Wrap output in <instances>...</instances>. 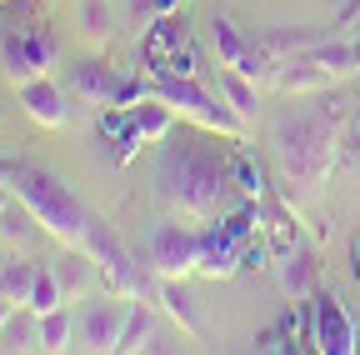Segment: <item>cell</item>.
I'll use <instances>...</instances> for the list:
<instances>
[{"label":"cell","instance_id":"1","mask_svg":"<svg viewBox=\"0 0 360 355\" xmlns=\"http://www.w3.org/2000/svg\"><path fill=\"white\" fill-rule=\"evenodd\" d=\"M155 195L175 220H195L210 226L215 215H225L236 186H231V160L215 146L195 141V136H170L160 141L155 155Z\"/></svg>","mask_w":360,"mask_h":355},{"label":"cell","instance_id":"2","mask_svg":"<svg viewBox=\"0 0 360 355\" xmlns=\"http://www.w3.org/2000/svg\"><path fill=\"white\" fill-rule=\"evenodd\" d=\"M345 101H321V105H300L290 115L276 120L270 130V146H276V160L285 170V181L300 186L305 195H315L330 170L340 165V125H345Z\"/></svg>","mask_w":360,"mask_h":355},{"label":"cell","instance_id":"3","mask_svg":"<svg viewBox=\"0 0 360 355\" xmlns=\"http://www.w3.org/2000/svg\"><path fill=\"white\" fill-rule=\"evenodd\" d=\"M11 186H15V195L30 205V215H35L40 231H51L60 245H80V240H85L90 210L70 195L65 181H56V175L40 170V165H11Z\"/></svg>","mask_w":360,"mask_h":355},{"label":"cell","instance_id":"4","mask_svg":"<svg viewBox=\"0 0 360 355\" xmlns=\"http://www.w3.org/2000/svg\"><path fill=\"white\" fill-rule=\"evenodd\" d=\"M80 250L96 260V271H101V280H105V290H110V295H125V300H155L150 276L130 260V250L115 240V231L105 226V220L90 215V231H85Z\"/></svg>","mask_w":360,"mask_h":355},{"label":"cell","instance_id":"5","mask_svg":"<svg viewBox=\"0 0 360 355\" xmlns=\"http://www.w3.org/2000/svg\"><path fill=\"white\" fill-rule=\"evenodd\" d=\"M155 96L165 105H175V115H191L195 125L215 130V136H240L245 120L236 115V105L225 96H210L195 75H155Z\"/></svg>","mask_w":360,"mask_h":355},{"label":"cell","instance_id":"6","mask_svg":"<svg viewBox=\"0 0 360 355\" xmlns=\"http://www.w3.org/2000/svg\"><path fill=\"white\" fill-rule=\"evenodd\" d=\"M141 60L150 75H200V51L191 40L186 15H160L146 35H141Z\"/></svg>","mask_w":360,"mask_h":355},{"label":"cell","instance_id":"7","mask_svg":"<svg viewBox=\"0 0 360 355\" xmlns=\"http://www.w3.org/2000/svg\"><path fill=\"white\" fill-rule=\"evenodd\" d=\"M150 271L160 280H180L200 271V231L195 226H175V220H165V226L150 231Z\"/></svg>","mask_w":360,"mask_h":355},{"label":"cell","instance_id":"8","mask_svg":"<svg viewBox=\"0 0 360 355\" xmlns=\"http://www.w3.org/2000/svg\"><path fill=\"white\" fill-rule=\"evenodd\" d=\"M205 40H210L215 65H225V70H240V75H250V80H260V75L276 70V60L260 51V40H245L240 25H231L225 15H215V20L205 25Z\"/></svg>","mask_w":360,"mask_h":355},{"label":"cell","instance_id":"9","mask_svg":"<svg viewBox=\"0 0 360 355\" xmlns=\"http://www.w3.org/2000/svg\"><path fill=\"white\" fill-rule=\"evenodd\" d=\"M310 310H315V350L321 355H350L355 350V321H350L345 300L330 295V290H315Z\"/></svg>","mask_w":360,"mask_h":355},{"label":"cell","instance_id":"10","mask_svg":"<svg viewBox=\"0 0 360 355\" xmlns=\"http://www.w3.org/2000/svg\"><path fill=\"white\" fill-rule=\"evenodd\" d=\"M56 40L45 35V30H30V35H15V40H6L0 46V60H6V75L15 80V85H25V80H35V75H45L56 65Z\"/></svg>","mask_w":360,"mask_h":355},{"label":"cell","instance_id":"11","mask_svg":"<svg viewBox=\"0 0 360 355\" xmlns=\"http://www.w3.org/2000/svg\"><path fill=\"white\" fill-rule=\"evenodd\" d=\"M120 330H125V310L110 300L85 305L75 316V345H85V350H120Z\"/></svg>","mask_w":360,"mask_h":355},{"label":"cell","instance_id":"12","mask_svg":"<svg viewBox=\"0 0 360 355\" xmlns=\"http://www.w3.org/2000/svg\"><path fill=\"white\" fill-rule=\"evenodd\" d=\"M101 141H105L110 160L125 165V160H135V150L146 146V130H141V120H135L130 105H115V101H110V105L101 110Z\"/></svg>","mask_w":360,"mask_h":355},{"label":"cell","instance_id":"13","mask_svg":"<svg viewBox=\"0 0 360 355\" xmlns=\"http://www.w3.org/2000/svg\"><path fill=\"white\" fill-rule=\"evenodd\" d=\"M15 96H20V105H25V115L35 120V125H65L70 120V105H65V91L51 80V75H35V80H25V85H15Z\"/></svg>","mask_w":360,"mask_h":355},{"label":"cell","instance_id":"14","mask_svg":"<svg viewBox=\"0 0 360 355\" xmlns=\"http://www.w3.org/2000/svg\"><path fill=\"white\" fill-rule=\"evenodd\" d=\"M270 80H276V91H285V96H321L326 85L335 80L321 60H310L305 51L300 56H285V60H276V70H270Z\"/></svg>","mask_w":360,"mask_h":355},{"label":"cell","instance_id":"15","mask_svg":"<svg viewBox=\"0 0 360 355\" xmlns=\"http://www.w3.org/2000/svg\"><path fill=\"white\" fill-rule=\"evenodd\" d=\"M315 280H321V265H315V250L305 240L281 255V285H285L290 300H310L315 295Z\"/></svg>","mask_w":360,"mask_h":355},{"label":"cell","instance_id":"16","mask_svg":"<svg viewBox=\"0 0 360 355\" xmlns=\"http://www.w3.org/2000/svg\"><path fill=\"white\" fill-rule=\"evenodd\" d=\"M70 85H75V96L96 101V105H110L115 91H120V75H115L105 60H75V65H70Z\"/></svg>","mask_w":360,"mask_h":355},{"label":"cell","instance_id":"17","mask_svg":"<svg viewBox=\"0 0 360 355\" xmlns=\"http://www.w3.org/2000/svg\"><path fill=\"white\" fill-rule=\"evenodd\" d=\"M155 305L165 310V316L186 330V335H200L205 325H200V316H195V300H191V290L180 285V280H160L155 285Z\"/></svg>","mask_w":360,"mask_h":355},{"label":"cell","instance_id":"18","mask_svg":"<svg viewBox=\"0 0 360 355\" xmlns=\"http://www.w3.org/2000/svg\"><path fill=\"white\" fill-rule=\"evenodd\" d=\"M35 271H40L35 260H25V255H6V260H0V295L15 300V305H30Z\"/></svg>","mask_w":360,"mask_h":355},{"label":"cell","instance_id":"19","mask_svg":"<svg viewBox=\"0 0 360 355\" xmlns=\"http://www.w3.org/2000/svg\"><path fill=\"white\" fill-rule=\"evenodd\" d=\"M120 350H160L155 345V310H150V300H135V310H125Z\"/></svg>","mask_w":360,"mask_h":355},{"label":"cell","instance_id":"20","mask_svg":"<svg viewBox=\"0 0 360 355\" xmlns=\"http://www.w3.org/2000/svg\"><path fill=\"white\" fill-rule=\"evenodd\" d=\"M220 96L236 105V115H240L245 125L255 120V110H260V105H255V80H250V75H240V70H225V65H220Z\"/></svg>","mask_w":360,"mask_h":355},{"label":"cell","instance_id":"21","mask_svg":"<svg viewBox=\"0 0 360 355\" xmlns=\"http://www.w3.org/2000/svg\"><path fill=\"white\" fill-rule=\"evenodd\" d=\"M305 56H310V60H321V65H326L335 80L360 70V65H355V46H350V40H326V35H321V40H315V46H310Z\"/></svg>","mask_w":360,"mask_h":355},{"label":"cell","instance_id":"22","mask_svg":"<svg viewBox=\"0 0 360 355\" xmlns=\"http://www.w3.org/2000/svg\"><path fill=\"white\" fill-rule=\"evenodd\" d=\"M231 186H236V195L240 200H265V175H260V165H255V155H245V150H236L231 155Z\"/></svg>","mask_w":360,"mask_h":355},{"label":"cell","instance_id":"23","mask_svg":"<svg viewBox=\"0 0 360 355\" xmlns=\"http://www.w3.org/2000/svg\"><path fill=\"white\" fill-rule=\"evenodd\" d=\"M315 30H265L260 35V51L270 56V60H285V56H300V51H310L315 46Z\"/></svg>","mask_w":360,"mask_h":355},{"label":"cell","instance_id":"24","mask_svg":"<svg viewBox=\"0 0 360 355\" xmlns=\"http://www.w3.org/2000/svg\"><path fill=\"white\" fill-rule=\"evenodd\" d=\"M30 220H35L30 205H25L20 195H15V200L6 195V200H0V240H6V245H11V240H15V245L30 240Z\"/></svg>","mask_w":360,"mask_h":355},{"label":"cell","instance_id":"25","mask_svg":"<svg viewBox=\"0 0 360 355\" xmlns=\"http://www.w3.org/2000/svg\"><path fill=\"white\" fill-rule=\"evenodd\" d=\"M0 345H6V350H40V310L0 325Z\"/></svg>","mask_w":360,"mask_h":355},{"label":"cell","instance_id":"26","mask_svg":"<svg viewBox=\"0 0 360 355\" xmlns=\"http://www.w3.org/2000/svg\"><path fill=\"white\" fill-rule=\"evenodd\" d=\"M70 340H75V321L65 316V305L45 310L40 316V350H70Z\"/></svg>","mask_w":360,"mask_h":355},{"label":"cell","instance_id":"27","mask_svg":"<svg viewBox=\"0 0 360 355\" xmlns=\"http://www.w3.org/2000/svg\"><path fill=\"white\" fill-rule=\"evenodd\" d=\"M65 305V290H60V276L51 271V265H40L35 271V285H30V310H60Z\"/></svg>","mask_w":360,"mask_h":355},{"label":"cell","instance_id":"28","mask_svg":"<svg viewBox=\"0 0 360 355\" xmlns=\"http://www.w3.org/2000/svg\"><path fill=\"white\" fill-rule=\"evenodd\" d=\"M110 0H80V35L85 40H96V46H101V40H110Z\"/></svg>","mask_w":360,"mask_h":355},{"label":"cell","instance_id":"29","mask_svg":"<svg viewBox=\"0 0 360 355\" xmlns=\"http://www.w3.org/2000/svg\"><path fill=\"white\" fill-rule=\"evenodd\" d=\"M180 6V0H125V20L135 25V30H150L160 15H170Z\"/></svg>","mask_w":360,"mask_h":355},{"label":"cell","instance_id":"30","mask_svg":"<svg viewBox=\"0 0 360 355\" xmlns=\"http://www.w3.org/2000/svg\"><path fill=\"white\" fill-rule=\"evenodd\" d=\"M56 276H60V290H65V300H70V295H80V290H85V280H90L80 255H65V260L56 265Z\"/></svg>","mask_w":360,"mask_h":355},{"label":"cell","instance_id":"31","mask_svg":"<svg viewBox=\"0 0 360 355\" xmlns=\"http://www.w3.org/2000/svg\"><path fill=\"white\" fill-rule=\"evenodd\" d=\"M350 271H355V280H360V235H355V245H350Z\"/></svg>","mask_w":360,"mask_h":355},{"label":"cell","instance_id":"32","mask_svg":"<svg viewBox=\"0 0 360 355\" xmlns=\"http://www.w3.org/2000/svg\"><path fill=\"white\" fill-rule=\"evenodd\" d=\"M6 186H11V165L0 160V200H6Z\"/></svg>","mask_w":360,"mask_h":355},{"label":"cell","instance_id":"33","mask_svg":"<svg viewBox=\"0 0 360 355\" xmlns=\"http://www.w3.org/2000/svg\"><path fill=\"white\" fill-rule=\"evenodd\" d=\"M11 305H15V300H6V295H0V325L11 321Z\"/></svg>","mask_w":360,"mask_h":355},{"label":"cell","instance_id":"34","mask_svg":"<svg viewBox=\"0 0 360 355\" xmlns=\"http://www.w3.org/2000/svg\"><path fill=\"white\" fill-rule=\"evenodd\" d=\"M350 46H355V65H360V35H355V40H350Z\"/></svg>","mask_w":360,"mask_h":355},{"label":"cell","instance_id":"35","mask_svg":"<svg viewBox=\"0 0 360 355\" xmlns=\"http://www.w3.org/2000/svg\"><path fill=\"white\" fill-rule=\"evenodd\" d=\"M355 115H360V105H355Z\"/></svg>","mask_w":360,"mask_h":355}]
</instances>
